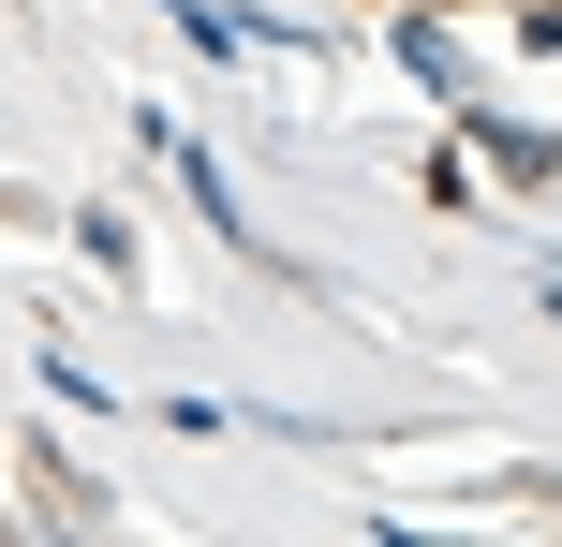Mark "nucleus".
I'll return each mask as SVG.
<instances>
[]
</instances>
